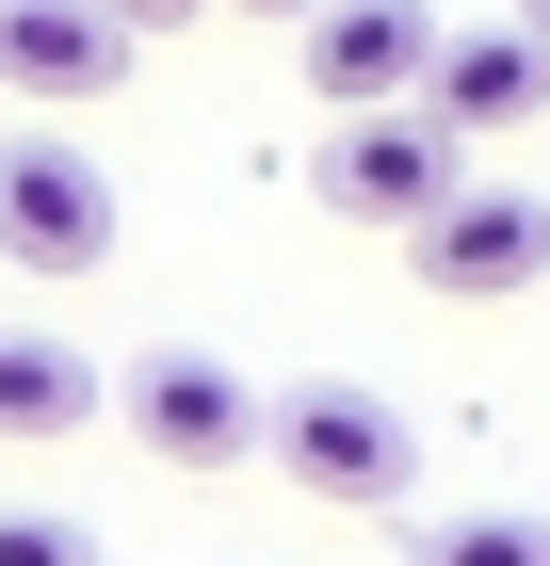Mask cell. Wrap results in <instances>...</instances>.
<instances>
[{
	"label": "cell",
	"instance_id": "obj_1",
	"mask_svg": "<svg viewBox=\"0 0 550 566\" xmlns=\"http://www.w3.org/2000/svg\"><path fill=\"white\" fill-rule=\"evenodd\" d=\"M469 178V146L437 130L422 97H388V114H324V163H308V195H324L340 227H373V243H405V227L437 211Z\"/></svg>",
	"mask_w": 550,
	"mask_h": 566
},
{
	"label": "cell",
	"instance_id": "obj_2",
	"mask_svg": "<svg viewBox=\"0 0 550 566\" xmlns=\"http://www.w3.org/2000/svg\"><path fill=\"white\" fill-rule=\"evenodd\" d=\"M0 260L17 275H97L114 260V163L82 130H0Z\"/></svg>",
	"mask_w": 550,
	"mask_h": 566
},
{
	"label": "cell",
	"instance_id": "obj_3",
	"mask_svg": "<svg viewBox=\"0 0 550 566\" xmlns=\"http://www.w3.org/2000/svg\"><path fill=\"white\" fill-rule=\"evenodd\" d=\"M259 453L308 485V502H356V518H388L405 485H422V437H405V405H373V389H292L276 421H259Z\"/></svg>",
	"mask_w": 550,
	"mask_h": 566
},
{
	"label": "cell",
	"instance_id": "obj_4",
	"mask_svg": "<svg viewBox=\"0 0 550 566\" xmlns=\"http://www.w3.org/2000/svg\"><path fill=\"white\" fill-rule=\"evenodd\" d=\"M405 275L422 292H454V307H502V292H535L550 275V195H502V178H454L422 227H405Z\"/></svg>",
	"mask_w": 550,
	"mask_h": 566
},
{
	"label": "cell",
	"instance_id": "obj_5",
	"mask_svg": "<svg viewBox=\"0 0 550 566\" xmlns=\"http://www.w3.org/2000/svg\"><path fill=\"white\" fill-rule=\"evenodd\" d=\"M437 0H308V97L324 114H388V97H422L437 65Z\"/></svg>",
	"mask_w": 550,
	"mask_h": 566
},
{
	"label": "cell",
	"instance_id": "obj_6",
	"mask_svg": "<svg viewBox=\"0 0 550 566\" xmlns=\"http://www.w3.org/2000/svg\"><path fill=\"white\" fill-rule=\"evenodd\" d=\"M114 405H129V437H146L163 470H259V421H276L227 356H146Z\"/></svg>",
	"mask_w": 550,
	"mask_h": 566
},
{
	"label": "cell",
	"instance_id": "obj_7",
	"mask_svg": "<svg viewBox=\"0 0 550 566\" xmlns=\"http://www.w3.org/2000/svg\"><path fill=\"white\" fill-rule=\"evenodd\" d=\"M0 82L33 114H97L129 82V17L114 0H0Z\"/></svg>",
	"mask_w": 550,
	"mask_h": 566
},
{
	"label": "cell",
	"instance_id": "obj_8",
	"mask_svg": "<svg viewBox=\"0 0 550 566\" xmlns=\"http://www.w3.org/2000/svg\"><path fill=\"white\" fill-rule=\"evenodd\" d=\"M422 114H437L454 146L518 130V114H550V49L518 33V17H502V33H437V65H422Z\"/></svg>",
	"mask_w": 550,
	"mask_h": 566
},
{
	"label": "cell",
	"instance_id": "obj_9",
	"mask_svg": "<svg viewBox=\"0 0 550 566\" xmlns=\"http://www.w3.org/2000/svg\"><path fill=\"white\" fill-rule=\"evenodd\" d=\"M97 405H114V389H97L65 340H17V324H0V437H17V453H33V437H82Z\"/></svg>",
	"mask_w": 550,
	"mask_h": 566
},
{
	"label": "cell",
	"instance_id": "obj_10",
	"mask_svg": "<svg viewBox=\"0 0 550 566\" xmlns=\"http://www.w3.org/2000/svg\"><path fill=\"white\" fill-rule=\"evenodd\" d=\"M405 566H550V518H422Z\"/></svg>",
	"mask_w": 550,
	"mask_h": 566
},
{
	"label": "cell",
	"instance_id": "obj_11",
	"mask_svg": "<svg viewBox=\"0 0 550 566\" xmlns=\"http://www.w3.org/2000/svg\"><path fill=\"white\" fill-rule=\"evenodd\" d=\"M0 566H97V534L49 518V502H0Z\"/></svg>",
	"mask_w": 550,
	"mask_h": 566
},
{
	"label": "cell",
	"instance_id": "obj_12",
	"mask_svg": "<svg viewBox=\"0 0 550 566\" xmlns=\"http://www.w3.org/2000/svg\"><path fill=\"white\" fill-rule=\"evenodd\" d=\"M114 17H129V33H178V17H211V0H114Z\"/></svg>",
	"mask_w": 550,
	"mask_h": 566
},
{
	"label": "cell",
	"instance_id": "obj_13",
	"mask_svg": "<svg viewBox=\"0 0 550 566\" xmlns=\"http://www.w3.org/2000/svg\"><path fill=\"white\" fill-rule=\"evenodd\" d=\"M518 33H535V49H550V0H518Z\"/></svg>",
	"mask_w": 550,
	"mask_h": 566
},
{
	"label": "cell",
	"instance_id": "obj_14",
	"mask_svg": "<svg viewBox=\"0 0 550 566\" xmlns=\"http://www.w3.org/2000/svg\"><path fill=\"white\" fill-rule=\"evenodd\" d=\"M243 17H308V0H243Z\"/></svg>",
	"mask_w": 550,
	"mask_h": 566
}]
</instances>
